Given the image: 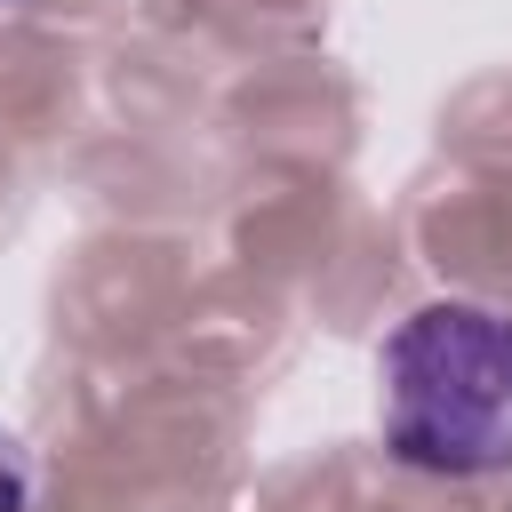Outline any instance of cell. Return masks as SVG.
<instances>
[{
  "mask_svg": "<svg viewBox=\"0 0 512 512\" xmlns=\"http://www.w3.org/2000/svg\"><path fill=\"white\" fill-rule=\"evenodd\" d=\"M384 448L424 480L512 472V312L480 296L416 304L376 360Z\"/></svg>",
  "mask_w": 512,
  "mask_h": 512,
  "instance_id": "cell-1",
  "label": "cell"
},
{
  "mask_svg": "<svg viewBox=\"0 0 512 512\" xmlns=\"http://www.w3.org/2000/svg\"><path fill=\"white\" fill-rule=\"evenodd\" d=\"M0 512H40V464L8 424H0Z\"/></svg>",
  "mask_w": 512,
  "mask_h": 512,
  "instance_id": "cell-2",
  "label": "cell"
},
{
  "mask_svg": "<svg viewBox=\"0 0 512 512\" xmlns=\"http://www.w3.org/2000/svg\"><path fill=\"white\" fill-rule=\"evenodd\" d=\"M0 8H8V0H0Z\"/></svg>",
  "mask_w": 512,
  "mask_h": 512,
  "instance_id": "cell-3",
  "label": "cell"
}]
</instances>
